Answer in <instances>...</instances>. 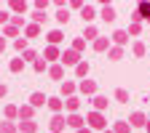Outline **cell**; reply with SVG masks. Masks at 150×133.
<instances>
[{
	"mask_svg": "<svg viewBox=\"0 0 150 133\" xmlns=\"http://www.w3.org/2000/svg\"><path fill=\"white\" fill-rule=\"evenodd\" d=\"M43 101H46V99H43V96H40V93H35V96H32V104H35V107H40V104H43Z\"/></svg>",
	"mask_w": 150,
	"mask_h": 133,
	"instance_id": "cell-1",
	"label": "cell"
},
{
	"mask_svg": "<svg viewBox=\"0 0 150 133\" xmlns=\"http://www.w3.org/2000/svg\"><path fill=\"white\" fill-rule=\"evenodd\" d=\"M131 125H142V115H131Z\"/></svg>",
	"mask_w": 150,
	"mask_h": 133,
	"instance_id": "cell-2",
	"label": "cell"
},
{
	"mask_svg": "<svg viewBox=\"0 0 150 133\" xmlns=\"http://www.w3.org/2000/svg\"><path fill=\"white\" fill-rule=\"evenodd\" d=\"M105 19L110 22V19H115V13H112V8H105Z\"/></svg>",
	"mask_w": 150,
	"mask_h": 133,
	"instance_id": "cell-3",
	"label": "cell"
}]
</instances>
